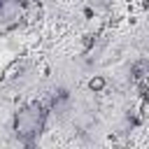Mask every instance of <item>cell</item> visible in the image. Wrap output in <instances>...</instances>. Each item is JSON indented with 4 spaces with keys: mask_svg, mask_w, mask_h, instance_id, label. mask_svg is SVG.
<instances>
[{
    "mask_svg": "<svg viewBox=\"0 0 149 149\" xmlns=\"http://www.w3.org/2000/svg\"><path fill=\"white\" fill-rule=\"evenodd\" d=\"M42 123H44V107L37 105V102H33V105L23 107L16 114V135L23 142H30L42 130Z\"/></svg>",
    "mask_w": 149,
    "mask_h": 149,
    "instance_id": "6da1fadb",
    "label": "cell"
},
{
    "mask_svg": "<svg viewBox=\"0 0 149 149\" xmlns=\"http://www.w3.org/2000/svg\"><path fill=\"white\" fill-rule=\"evenodd\" d=\"M40 16H42V7H40L35 0H30V2L23 5V19H26L28 23H35Z\"/></svg>",
    "mask_w": 149,
    "mask_h": 149,
    "instance_id": "7a4b0ae2",
    "label": "cell"
},
{
    "mask_svg": "<svg viewBox=\"0 0 149 149\" xmlns=\"http://www.w3.org/2000/svg\"><path fill=\"white\" fill-rule=\"evenodd\" d=\"M102 84H105V81H102L100 77H95V79H91V81H88V86H91L93 91H98V88H102Z\"/></svg>",
    "mask_w": 149,
    "mask_h": 149,
    "instance_id": "3957f363",
    "label": "cell"
},
{
    "mask_svg": "<svg viewBox=\"0 0 149 149\" xmlns=\"http://www.w3.org/2000/svg\"><path fill=\"white\" fill-rule=\"evenodd\" d=\"M2 2H5V0H0V7H2Z\"/></svg>",
    "mask_w": 149,
    "mask_h": 149,
    "instance_id": "277c9868",
    "label": "cell"
}]
</instances>
